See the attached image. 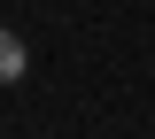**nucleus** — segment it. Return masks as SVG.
Masks as SVG:
<instances>
[{"label": "nucleus", "mask_w": 155, "mask_h": 139, "mask_svg": "<svg viewBox=\"0 0 155 139\" xmlns=\"http://www.w3.org/2000/svg\"><path fill=\"white\" fill-rule=\"evenodd\" d=\"M23 70H31V46H23L16 31H0V85H16Z\"/></svg>", "instance_id": "obj_1"}]
</instances>
